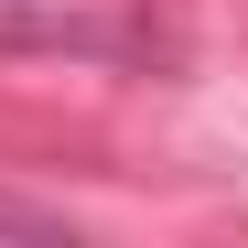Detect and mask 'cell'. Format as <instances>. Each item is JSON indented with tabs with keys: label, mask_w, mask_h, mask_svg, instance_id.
<instances>
[{
	"label": "cell",
	"mask_w": 248,
	"mask_h": 248,
	"mask_svg": "<svg viewBox=\"0 0 248 248\" xmlns=\"http://www.w3.org/2000/svg\"><path fill=\"white\" fill-rule=\"evenodd\" d=\"M0 54H87V65H151L173 54L151 11H32V0H0Z\"/></svg>",
	"instance_id": "1"
},
{
	"label": "cell",
	"mask_w": 248,
	"mask_h": 248,
	"mask_svg": "<svg viewBox=\"0 0 248 248\" xmlns=\"http://www.w3.org/2000/svg\"><path fill=\"white\" fill-rule=\"evenodd\" d=\"M0 237H65L54 205H22V194H0Z\"/></svg>",
	"instance_id": "2"
}]
</instances>
